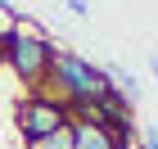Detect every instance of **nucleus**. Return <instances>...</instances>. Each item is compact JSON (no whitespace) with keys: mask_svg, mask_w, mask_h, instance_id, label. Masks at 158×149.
Returning a JSON list of instances; mask_svg holds the SVG:
<instances>
[{"mask_svg":"<svg viewBox=\"0 0 158 149\" xmlns=\"http://www.w3.org/2000/svg\"><path fill=\"white\" fill-rule=\"evenodd\" d=\"M27 149H73V126H59L41 140H27Z\"/></svg>","mask_w":158,"mask_h":149,"instance_id":"39448f33","label":"nucleus"},{"mask_svg":"<svg viewBox=\"0 0 158 149\" xmlns=\"http://www.w3.org/2000/svg\"><path fill=\"white\" fill-rule=\"evenodd\" d=\"M18 136L23 140H41V136H50V131H59V126H68L73 122V113H68V104L63 99H54V95H27L23 104H18Z\"/></svg>","mask_w":158,"mask_h":149,"instance_id":"f03ea898","label":"nucleus"},{"mask_svg":"<svg viewBox=\"0 0 158 149\" xmlns=\"http://www.w3.org/2000/svg\"><path fill=\"white\" fill-rule=\"evenodd\" d=\"M73 126V149H122L104 122H68Z\"/></svg>","mask_w":158,"mask_h":149,"instance_id":"20e7f679","label":"nucleus"},{"mask_svg":"<svg viewBox=\"0 0 158 149\" xmlns=\"http://www.w3.org/2000/svg\"><path fill=\"white\" fill-rule=\"evenodd\" d=\"M50 86H59V95L68 109H77V104H99V99L109 95V77L99 72L90 59H81L77 50H54L50 54V72H45Z\"/></svg>","mask_w":158,"mask_h":149,"instance_id":"f257e3e1","label":"nucleus"},{"mask_svg":"<svg viewBox=\"0 0 158 149\" xmlns=\"http://www.w3.org/2000/svg\"><path fill=\"white\" fill-rule=\"evenodd\" d=\"M149 68H154V81H158V50L149 54Z\"/></svg>","mask_w":158,"mask_h":149,"instance_id":"6e6552de","label":"nucleus"},{"mask_svg":"<svg viewBox=\"0 0 158 149\" xmlns=\"http://www.w3.org/2000/svg\"><path fill=\"white\" fill-rule=\"evenodd\" d=\"M50 54H54V45H50L45 36H32V32H9V36H5V59H9L14 72L23 77V81H32V86L45 81Z\"/></svg>","mask_w":158,"mask_h":149,"instance_id":"7ed1b4c3","label":"nucleus"},{"mask_svg":"<svg viewBox=\"0 0 158 149\" xmlns=\"http://www.w3.org/2000/svg\"><path fill=\"white\" fill-rule=\"evenodd\" d=\"M68 9H73L77 18H86V14H90V5H86V0H68Z\"/></svg>","mask_w":158,"mask_h":149,"instance_id":"0eeeda50","label":"nucleus"},{"mask_svg":"<svg viewBox=\"0 0 158 149\" xmlns=\"http://www.w3.org/2000/svg\"><path fill=\"white\" fill-rule=\"evenodd\" d=\"M140 149H158V126H140Z\"/></svg>","mask_w":158,"mask_h":149,"instance_id":"423d86ee","label":"nucleus"}]
</instances>
